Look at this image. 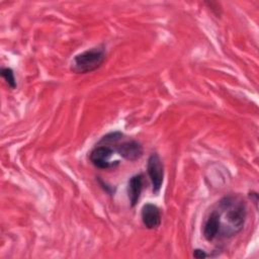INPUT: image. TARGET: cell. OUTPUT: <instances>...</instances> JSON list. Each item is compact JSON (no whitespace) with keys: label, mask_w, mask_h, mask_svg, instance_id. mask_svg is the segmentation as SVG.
Instances as JSON below:
<instances>
[{"label":"cell","mask_w":259,"mask_h":259,"mask_svg":"<svg viewBox=\"0 0 259 259\" xmlns=\"http://www.w3.org/2000/svg\"><path fill=\"white\" fill-rule=\"evenodd\" d=\"M144 183V175L142 173L132 176L127 182V197L131 203V206L134 207L138 203Z\"/></svg>","instance_id":"cell-7"},{"label":"cell","mask_w":259,"mask_h":259,"mask_svg":"<svg viewBox=\"0 0 259 259\" xmlns=\"http://www.w3.org/2000/svg\"><path fill=\"white\" fill-rule=\"evenodd\" d=\"M147 172L152 183L153 193L157 194L162 187L164 179V166L157 153L150 155L147 163Z\"/></svg>","instance_id":"cell-4"},{"label":"cell","mask_w":259,"mask_h":259,"mask_svg":"<svg viewBox=\"0 0 259 259\" xmlns=\"http://www.w3.org/2000/svg\"><path fill=\"white\" fill-rule=\"evenodd\" d=\"M141 218L144 226L149 230H155L161 225V211L156 204H144L141 210Z\"/></svg>","instance_id":"cell-6"},{"label":"cell","mask_w":259,"mask_h":259,"mask_svg":"<svg viewBox=\"0 0 259 259\" xmlns=\"http://www.w3.org/2000/svg\"><path fill=\"white\" fill-rule=\"evenodd\" d=\"M193 256L195 258H205L208 255L201 249H195V250H193Z\"/></svg>","instance_id":"cell-10"},{"label":"cell","mask_w":259,"mask_h":259,"mask_svg":"<svg viewBox=\"0 0 259 259\" xmlns=\"http://www.w3.org/2000/svg\"><path fill=\"white\" fill-rule=\"evenodd\" d=\"M123 134L120 132H111L103 136L100 141L98 142L99 145H106V146H113L117 145L118 142L122 139Z\"/></svg>","instance_id":"cell-8"},{"label":"cell","mask_w":259,"mask_h":259,"mask_svg":"<svg viewBox=\"0 0 259 259\" xmlns=\"http://www.w3.org/2000/svg\"><path fill=\"white\" fill-rule=\"evenodd\" d=\"M247 204L239 195L221 198L205 218L202 234L206 241L228 239L240 233L246 222Z\"/></svg>","instance_id":"cell-1"},{"label":"cell","mask_w":259,"mask_h":259,"mask_svg":"<svg viewBox=\"0 0 259 259\" xmlns=\"http://www.w3.org/2000/svg\"><path fill=\"white\" fill-rule=\"evenodd\" d=\"M106 58V51L103 45L88 49L77 54L71 63V71L76 74H86L101 67Z\"/></svg>","instance_id":"cell-2"},{"label":"cell","mask_w":259,"mask_h":259,"mask_svg":"<svg viewBox=\"0 0 259 259\" xmlns=\"http://www.w3.org/2000/svg\"><path fill=\"white\" fill-rule=\"evenodd\" d=\"M0 75L2 76V78L5 80V82L7 83V85L11 88V89H15L17 84L15 81V77H14V72L11 68H2L0 71Z\"/></svg>","instance_id":"cell-9"},{"label":"cell","mask_w":259,"mask_h":259,"mask_svg":"<svg viewBox=\"0 0 259 259\" xmlns=\"http://www.w3.org/2000/svg\"><path fill=\"white\" fill-rule=\"evenodd\" d=\"M114 150L110 146L99 145L95 146L89 154L90 162L99 169L114 168L119 164V161H110V157L113 155Z\"/></svg>","instance_id":"cell-3"},{"label":"cell","mask_w":259,"mask_h":259,"mask_svg":"<svg viewBox=\"0 0 259 259\" xmlns=\"http://www.w3.org/2000/svg\"><path fill=\"white\" fill-rule=\"evenodd\" d=\"M115 150L123 159L128 161L139 160L144 153L143 146L135 140L125 141L121 144L115 145Z\"/></svg>","instance_id":"cell-5"}]
</instances>
